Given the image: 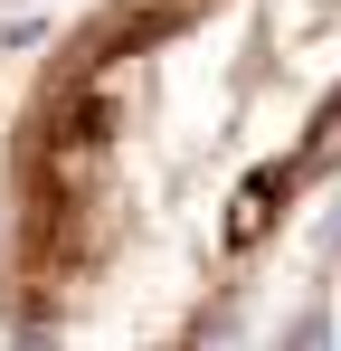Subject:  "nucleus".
Returning a JSON list of instances; mask_svg holds the SVG:
<instances>
[{
	"instance_id": "1",
	"label": "nucleus",
	"mask_w": 341,
	"mask_h": 351,
	"mask_svg": "<svg viewBox=\"0 0 341 351\" xmlns=\"http://www.w3.org/2000/svg\"><path fill=\"white\" fill-rule=\"evenodd\" d=\"M341 162V0H95L0 152V351H218Z\"/></svg>"
}]
</instances>
